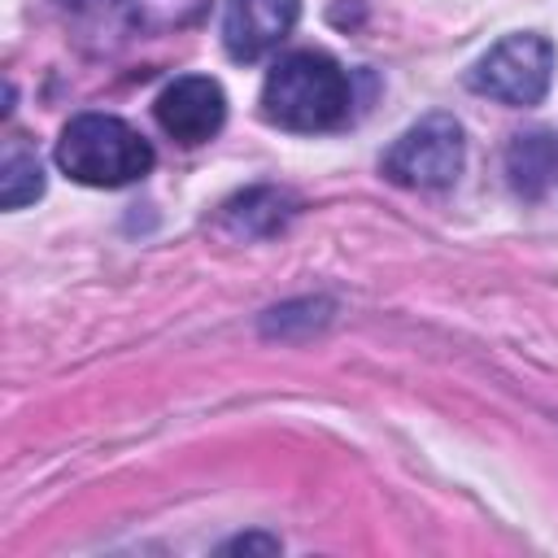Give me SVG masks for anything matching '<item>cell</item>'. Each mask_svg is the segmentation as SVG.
I'll list each match as a JSON object with an SVG mask.
<instances>
[{"instance_id":"cell-2","label":"cell","mask_w":558,"mask_h":558,"mask_svg":"<svg viewBox=\"0 0 558 558\" xmlns=\"http://www.w3.org/2000/svg\"><path fill=\"white\" fill-rule=\"evenodd\" d=\"M57 166L87 187H126L153 170V148L113 113H78L57 140Z\"/></svg>"},{"instance_id":"cell-1","label":"cell","mask_w":558,"mask_h":558,"mask_svg":"<svg viewBox=\"0 0 558 558\" xmlns=\"http://www.w3.org/2000/svg\"><path fill=\"white\" fill-rule=\"evenodd\" d=\"M349 74L327 52H288L262 83V113L283 131H331L349 118Z\"/></svg>"},{"instance_id":"cell-7","label":"cell","mask_w":558,"mask_h":558,"mask_svg":"<svg viewBox=\"0 0 558 558\" xmlns=\"http://www.w3.org/2000/svg\"><path fill=\"white\" fill-rule=\"evenodd\" d=\"M296 214V196L283 187H248L240 196H231L222 205V222L227 231L253 240V235H275L288 218Z\"/></svg>"},{"instance_id":"cell-3","label":"cell","mask_w":558,"mask_h":558,"mask_svg":"<svg viewBox=\"0 0 558 558\" xmlns=\"http://www.w3.org/2000/svg\"><path fill=\"white\" fill-rule=\"evenodd\" d=\"M549 78H554V44L536 31H519V35L497 39L466 74L471 92L501 100V105H514V109L541 105L549 92Z\"/></svg>"},{"instance_id":"cell-9","label":"cell","mask_w":558,"mask_h":558,"mask_svg":"<svg viewBox=\"0 0 558 558\" xmlns=\"http://www.w3.org/2000/svg\"><path fill=\"white\" fill-rule=\"evenodd\" d=\"M39 192H44V166H39L35 148L22 135H9L4 153H0V205L22 209V205L39 201Z\"/></svg>"},{"instance_id":"cell-11","label":"cell","mask_w":558,"mask_h":558,"mask_svg":"<svg viewBox=\"0 0 558 558\" xmlns=\"http://www.w3.org/2000/svg\"><path fill=\"white\" fill-rule=\"evenodd\" d=\"M235 549H244V554H248V549L275 554V549H279V541H275V536H235L231 545H222V554H235Z\"/></svg>"},{"instance_id":"cell-8","label":"cell","mask_w":558,"mask_h":558,"mask_svg":"<svg viewBox=\"0 0 558 558\" xmlns=\"http://www.w3.org/2000/svg\"><path fill=\"white\" fill-rule=\"evenodd\" d=\"M506 174H510L514 192L541 196V192L558 179V140H554L549 131L514 135V144H510V153H506Z\"/></svg>"},{"instance_id":"cell-6","label":"cell","mask_w":558,"mask_h":558,"mask_svg":"<svg viewBox=\"0 0 558 558\" xmlns=\"http://www.w3.org/2000/svg\"><path fill=\"white\" fill-rule=\"evenodd\" d=\"M301 17V0H227L222 44L235 61H257L275 52Z\"/></svg>"},{"instance_id":"cell-4","label":"cell","mask_w":558,"mask_h":558,"mask_svg":"<svg viewBox=\"0 0 558 558\" xmlns=\"http://www.w3.org/2000/svg\"><path fill=\"white\" fill-rule=\"evenodd\" d=\"M466 140L453 113H427L392 140L384 153V174L401 187H449L462 174Z\"/></svg>"},{"instance_id":"cell-5","label":"cell","mask_w":558,"mask_h":558,"mask_svg":"<svg viewBox=\"0 0 558 558\" xmlns=\"http://www.w3.org/2000/svg\"><path fill=\"white\" fill-rule=\"evenodd\" d=\"M157 122L179 144H205L227 122V92L209 74H183L161 87L157 96Z\"/></svg>"},{"instance_id":"cell-10","label":"cell","mask_w":558,"mask_h":558,"mask_svg":"<svg viewBox=\"0 0 558 558\" xmlns=\"http://www.w3.org/2000/svg\"><path fill=\"white\" fill-rule=\"evenodd\" d=\"M209 13V0H126V17L135 31L170 35L183 26H196Z\"/></svg>"}]
</instances>
